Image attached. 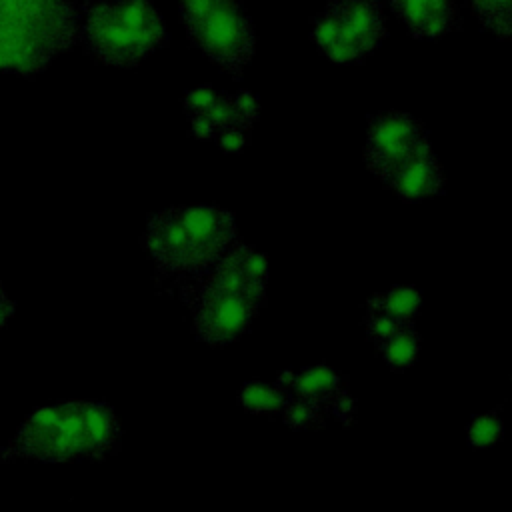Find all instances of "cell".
Returning a JSON list of instances; mask_svg holds the SVG:
<instances>
[{
    "instance_id": "7402d4cb",
    "label": "cell",
    "mask_w": 512,
    "mask_h": 512,
    "mask_svg": "<svg viewBox=\"0 0 512 512\" xmlns=\"http://www.w3.org/2000/svg\"><path fill=\"white\" fill-rule=\"evenodd\" d=\"M312 40L322 52L340 40V20L330 6H326V10L314 18Z\"/></svg>"
},
{
    "instance_id": "2e32d148",
    "label": "cell",
    "mask_w": 512,
    "mask_h": 512,
    "mask_svg": "<svg viewBox=\"0 0 512 512\" xmlns=\"http://www.w3.org/2000/svg\"><path fill=\"white\" fill-rule=\"evenodd\" d=\"M460 26L458 10L452 2L446 0H430V10L426 20L422 22L416 38H442L450 30Z\"/></svg>"
},
{
    "instance_id": "4fadbf2b",
    "label": "cell",
    "mask_w": 512,
    "mask_h": 512,
    "mask_svg": "<svg viewBox=\"0 0 512 512\" xmlns=\"http://www.w3.org/2000/svg\"><path fill=\"white\" fill-rule=\"evenodd\" d=\"M366 308L384 312L402 326H414V316L420 308V292L414 286H392L386 292L372 296L366 302Z\"/></svg>"
},
{
    "instance_id": "8fae6325",
    "label": "cell",
    "mask_w": 512,
    "mask_h": 512,
    "mask_svg": "<svg viewBox=\"0 0 512 512\" xmlns=\"http://www.w3.org/2000/svg\"><path fill=\"white\" fill-rule=\"evenodd\" d=\"M388 188L406 202H418L422 198L440 194L444 190V174L432 148L410 158L388 182Z\"/></svg>"
},
{
    "instance_id": "d4e9b609",
    "label": "cell",
    "mask_w": 512,
    "mask_h": 512,
    "mask_svg": "<svg viewBox=\"0 0 512 512\" xmlns=\"http://www.w3.org/2000/svg\"><path fill=\"white\" fill-rule=\"evenodd\" d=\"M214 140H216L218 148L224 152H240L250 142V130H246L242 126H228V128L218 130Z\"/></svg>"
},
{
    "instance_id": "603a6c76",
    "label": "cell",
    "mask_w": 512,
    "mask_h": 512,
    "mask_svg": "<svg viewBox=\"0 0 512 512\" xmlns=\"http://www.w3.org/2000/svg\"><path fill=\"white\" fill-rule=\"evenodd\" d=\"M218 98V92L210 84H200L184 92V110L190 114H204Z\"/></svg>"
},
{
    "instance_id": "277c9868",
    "label": "cell",
    "mask_w": 512,
    "mask_h": 512,
    "mask_svg": "<svg viewBox=\"0 0 512 512\" xmlns=\"http://www.w3.org/2000/svg\"><path fill=\"white\" fill-rule=\"evenodd\" d=\"M80 12V44L102 64L136 66L166 42V34L144 32L126 24L114 12L112 2H86Z\"/></svg>"
},
{
    "instance_id": "83f0119b",
    "label": "cell",
    "mask_w": 512,
    "mask_h": 512,
    "mask_svg": "<svg viewBox=\"0 0 512 512\" xmlns=\"http://www.w3.org/2000/svg\"><path fill=\"white\" fill-rule=\"evenodd\" d=\"M332 412H334V416L338 418V420H342L344 424H350L352 422V418H354V398L346 392V394H342L334 404H332V408H330Z\"/></svg>"
},
{
    "instance_id": "4316f807",
    "label": "cell",
    "mask_w": 512,
    "mask_h": 512,
    "mask_svg": "<svg viewBox=\"0 0 512 512\" xmlns=\"http://www.w3.org/2000/svg\"><path fill=\"white\" fill-rule=\"evenodd\" d=\"M190 132L192 136L200 138V140H214L218 130L216 126L208 120L206 114H190Z\"/></svg>"
},
{
    "instance_id": "6da1fadb",
    "label": "cell",
    "mask_w": 512,
    "mask_h": 512,
    "mask_svg": "<svg viewBox=\"0 0 512 512\" xmlns=\"http://www.w3.org/2000/svg\"><path fill=\"white\" fill-rule=\"evenodd\" d=\"M120 436L114 410L102 400H66L32 412L2 450L4 460L64 462L100 458Z\"/></svg>"
},
{
    "instance_id": "9c48e42d",
    "label": "cell",
    "mask_w": 512,
    "mask_h": 512,
    "mask_svg": "<svg viewBox=\"0 0 512 512\" xmlns=\"http://www.w3.org/2000/svg\"><path fill=\"white\" fill-rule=\"evenodd\" d=\"M328 6L340 20V38L356 44L366 56L386 38V20L378 2L350 0Z\"/></svg>"
},
{
    "instance_id": "5bb4252c",
    "label": "cell",
    "mask_w": 512,
    "mask_h": 512,
    "mask_svg": "<svg viewBox=\"0 0 512 512\" xmlns=\"http://www.w3.org/2000/svg\"><path fill=\"white\" fill-rule=\"evenodd\" d=\"M290 392L280 384H264L258 380L246 382L238 392V402L256 414H282L290 400Z\"/></svg>"
},
{
    "instance_id": "9a60e30c",
    "label": "cell",
    "mask_w": 512,
    "mask_h": 512,
    "mask_svg": "<svg viewBox=\"0 0 512 512\" xmlns=\"http://www.w3.org/2000/svg\"><path fill=\"white\" fill-rule=\"evenodd\" d=\"M394 372H404L420 352V334L414 326L402 328L396 336L376 348Z\"/></svg>"
},
{
    "instance_id": "52a82bcc",
    "label": "cell",
    "mask_w": 512,
    "mask_h": 512,
    "mask_svg": "<svg viewBox=\"0 0 512 512\" xmlns=\"http://www.w3.org/2000/svg\"><path fill=\"white\" fill-rule=\"evenodd\" d=\"M262 304L248 294H224L192 286V330L198 340L224 346L238 340L252 324Z\"/></svg>"
},
{
    "instance_id": "5b68a950",
    "label": "cell",
    "mask_w": 512,
    "mask_h": 512,
    "mask_svg": "<svg viewBox=\"0 0 512 512\" xmlns=\"http://www.w3.org/2000/svg\"><path fill=\"white\" fill-rule=\"evenodd\" d=\"M430 148L424 124L406 112L386 110L368 118L364 162L384 184L410 158Z\"/></svg>"
},
{
    "instance_id": "7c38bea8",
    "label": "cell",
    "mask_w": 512,
    "mask_h": 512,
    "mask_svg": "<svg viewBox=\"0 0 512 512\" xmlns=\"http://www.w3.org/2000/svg\"><path fill=\"white\" fill-rule=\"evenodd\" d=\"M224 260H228L244 278V282L250 288V294L264 304L266 300V280H268V264L264 254L256 252L252 246L248 244H234L230 248V252L224 256Z\"/></svg>"
},
{
    "instance_id": "f1b7e54d",
    "label": "cell",
    "mask_w": 512,
    "mask_h": 512,
    "mask_svg": "<svg viewBox=\"0 0 512 512\" xmlns=\"http://www.w3.org/2000/svg\"><path fill=\"white\" fill-rule=\"evenodd\" d=\"M14 314V302L8 298V294L4 292L2 284H0V330L4 328V324L8 322V318Z\"/></svg>"
},
{
    "instance_id": "484cf974",
    "label": "cell",
    "mask_w": 512,
    "mask_h": 512,
    "mask_svg": "<svg viewBox=\"0 0 512 512\" xmlns=\"http://www.w3.org/2000/svg\"><path fill=\"white\" fill-rule=\"evenodd\" d=\"M232 102H234V108L240 114L242 122L252 128L254 122L258 120V114H260L258 98L250 90H238L236 94H232Z\"/></svg>"
},
{
    "instance_id": "3957f363",
    "label": "cell",
    "mask_w": 512,
    "mask_h": 512,
    "mask_svg": "<svg viewBox=\"0 0 512 512\" xmlns=\"http://www.w3.org/2000/svg\"><path fill=\"white\" fill-rule=\"evenodd\" d=\"M178 8L190 40L214 64L242 76L256 48V32L242 6L230 0H186Z\"/></svg>"
},
{
    "instance_id": "e0dca14e",
    "label": "cell",
    "mask_w": 512,
    "mask_h": 512,
    "mask_svg": "<svg viewBox=\"0 0 512 512\" xmlns=\"http://www.w3.org/2000/svg\"><path fill=\"white\" fill-rule=\"evenodd\" d=\"M478 20L500 38H512V2H472Z\"/></svg>"
},
{
    "instance_id": "ac0fdd59",
    "label": "cell",
    "mask_w": 512,
    "mask_h": 512,
    "mask_svg": "<svg viewBox=\"0 0 512 512\" xmlns=\"http://www.w3.org/2000/svg\"><path fill=\"white\" fill-rule=\"evenodd\" d=\"M282 420L292 428H318L324 424V410L308 400L292 396L282 410Z\"/></svg>"
},
{
    "instance_id": "ba28073f",
    "label": "cell",
    "mask_w": 512,
    "mask_h": 512,
    "mask_svg": "<svg viewBox=\"0 0 512 512\" xmlns=\"http://www.w3.org/2000/svg\"><path fill=\"white\" fill-rule=\"evenodd\" d=\"M142 242L154 260L156 282L166 278L190 280L188 238L176 206L148 216Z\"/></svg>"
},
{
    "instance_id": "cb8c5ba5",
    "label": "cell",
    "mask_w": 512,
    "mask_h": 512,
    "mask_svg": "<svg viewBox=\"0 0 512 512\" xmlns=\"http://www.w3.org/2000/svg\"><path fill=\"white\" fill-rule=\"evenodd\" d=\"M326 58L334 64H362L366 60V54L352 42L340 38L330 48L324 50Z\"/></svg>"
},
{
    "instance_id": "30bf717a",
    "label": "cell",
    "mask_w": 512,
    "mask_h": 512,
    "mask_svg": "<svg viewBox=\"0 0 512 512\" xmlns=\"http://www.w3.org/2000/svg\"><path fill=\"white\" fill-rule=\"evenodd\" d=\"M284 390L290 392L294 398L308 400L320 406L324 412L332 408V404L348 392V378L340 372L332 370L326 364L302 368L298 372H284L280 374L278 382Z\"/></svg>"
},
{
    "instance_id": "44dd1931",
    "label": "cell",
    "mask_w": 512,
    "mask_h": 512,
    "mask_svg": "<svg viewBox=\"0 0 512 512\" xmlns=\"http://www.w3.org/2000/svg\"><path fill=\"white\" fill-rule=\"evenodd\" d=\"M208 116V120L216 126V130H222V128H228V126H242L246 130H252L250 126H246L240 118V114L236 112L234 108V102H232V94L228 92H218V98L216 102L204 112Z\"/></svg>"
},
{
    "instance_id": "7a4b0ae2",
    "label": "cell",
    "mask_w": 512,
    "mask_h": 512,
    "mask_svg": "<svg viewBox=\"0 0 512 512\" xmlns=\"http://www.w3.org/2000/svg\"><path fill=\"white\" fill-rule=\"evenodd\" d=\"M80 6L64 0H0V70L42 72L80 42Z\"/></svg>"
},
{
    "instance_id": "f546056e",
    "label": "cell",
    "mask_w": 512,
    "mask_h": 512,
    "mask_svg": "<svg viewBox=\"0 0 512 512\" xmlns=\"http://www.w3.org/2000/svg\"><path fill=\"white\" fill-rule=\"evenodd\" d=\"M510 384H512V372H510Z\"/></svg>"
},
{
    "instance_id": "8992f818",
    "label": "cell",
    "mask_w": 512,
    "mask_h": 512,
    "mask_svg": "<svg viewBox=\"0 0 512 512\" xmlns=\"http://www.w3.org/2000/svg\"><path fill=\"white\" fill-rule=\"evenodd\" d=\"M180 222L188 238L190 288L202 280L228 252L238 244L234 216L214 204L176 206Z\"/></svg>"
},
{
    "instance_id": "ffe728a7",
    "label": "cell",
    "mask_w": 512,
    "mask_h": 512,
    "mask_svg": "<svg viewBox=\"0 0 512 512\" xmlns=\"http://www.w3.org/2000/svg\"><path fill=\"white\" fill-rule=\"evenodd\" d=\"M364 328H366V336H368V338L374 342V346L378 348V346H382L384 342H388L392 336H396L402 328H408V326H402L400 322H396L394 318H390V316L384 314V312L366 308Z\"/></svg>"
},
{
    "instance_id": "d6986e66",
    "label": "cell",
    "mask_w": 512,
    "mask_h": 512,
    "mask_svg": "<svg viewBox=\"0 0 512 512\" xmlns=\"http://www.w3.org/2000/svg\"><path fill=\"white\" fill-rule=\"evenodd\" d=\"M502 438V420L498 412H488L472 420L468 426V442L474 448H486Z\"/></svg>"
}]
</instances>
